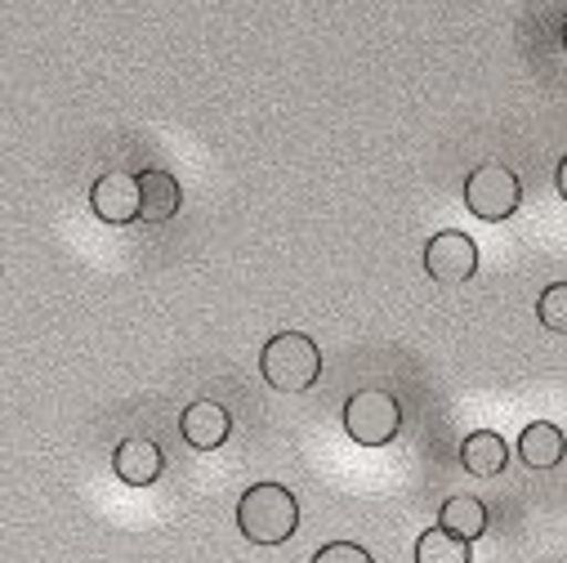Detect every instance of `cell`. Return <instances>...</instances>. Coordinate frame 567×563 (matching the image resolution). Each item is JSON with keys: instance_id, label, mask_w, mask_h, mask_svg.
I'll return each instance as SVG.
<instances>
[{"instance_id": "obj_15", "label": "cell", "mask_w": 567, "mask_h": 563, "mask_svg": "<svg viewBox=\"0 0 567 563\" xmlns=\"http://www.w3.org/2000/svg\"><path fill=\"white\" fill-rule=\"evenodd\" d=\"M309 563H375L371 550H362L358 541H327Z\"/></svg>"}, {"instance_id": "obj_7", "label": "cell", "mask_w": 567, "mask_h": 563, "mask_svg": "<svg viewBox=\"0 0 567 563\" xmlns=\"http://www.w3.org/2000/svg\"><path fill=\"white\" fill-rule=\"evenodd\" d=\"M179 434H184L188 448H197V452H215V448H224L228 434H233V416H228L219 402L197 398V402H188L184 416H179Z\"/></svg>"}, {"instance_id": "obj_17", "label": "cell", "mask_w": 567, "mask_h": 563, "mask_svg": "<svg viewBox=\"0 0 567 563\" xmlns=\"http://www.w3.org/2000/svg\"><path fill=\"white\" fill-rule=\"evenodd\" d=\"M563 45H567V14H563Z\"/></svg>"}, {"instance_id": "obj_5", "label": "cell", "mask_w": 567, "mask_h": 563, "mask_svg": "<svg viewBox=\"0 0 567 563\" xmlns=\"http://www.w3.org/2000/svg\"><path fill=\"white\" fill-rule=\"evenodd\" d=\"M424 273H430L434 282H443V287H461V282H470L478 273V246H474V237L461 233V228L434 233L430 242H424Z\"/></svg>"}, {"instance_id": "obj_1", "label": "cell", "mask_w": 567, "mask_h": 563, "mask_svg": "<svg viewBox=\"0 0 567 563\" xmlns=\"http://www.w3.org/2000/svg\"><path fill=\"white\" fill-rule=\"evenodd\" d=\"M237 528L250 545H281L300 528V501L281 483H255L237 501Z\"/></svg>"}, {"instance_id": "obj_9", "label": "cell", "mask_w": 567, "mask_h": 563, "mask_svg": "<svg viewBox=\"0 0 567 563\" xmlns=\"http://www.w3.org/2000/svg\"><path fill=\"white\" fill-rule=\"evenodd\" d=\"M138 197H144V206H138V219L144 224H166L179 215V180L171 171H138Z\"/></svg>"}, {"instance_id": "obj_13", "label": "cell", "mask_w": 567, "mask_h": 563, "mask_svg": "<svg viewBox=\"0 0 567 563\" xmlns=\"http://www.w3.org/2000/svg\"><path fill=\"white\" fill-rule=\"evenodd\" d=\"M415 563H474V550L465 536L447 532V528H424L415 541Z\"/></svg>"}, {"instance_id": "obj_10", "label": "cell", "mask_w": 567, "mask_h": 563, "mask_svg": "<svg viewBox=\"0 0 567 563\" xmlns=\"http://www.w3.org/2000/svg\"><path fill=\"white\" fill-rule=\"evenodd\" d=\"M518 457L527 470H554L567 457V439L554 420H532V426L518 434Z\"/></svg>"}, {"instance_id": "obj_8", "label": "cell", "mask_w": 567, "mask_h": 563, "mask_svg": "<svg viewBox=\"0 0 567 563\" xmlns=\"http://www.w3.org/2000/svg\"><path fill=\"white\" fill-rule=\"evenodd\" d=\"M112 470H116V479L130 483V488H148V483L162 479L166 457H162V448H157L153 439H121L116 452H112Z\"/></svg>"}, {"instance_id": "obj_3", "label": "cell", "mask_w": 567, "mask_h": 563, "mask_svg": "<svg viewBox=\"0 0 567 563\" xmlns=\"http://www.w3.org/2000/svg\"><path fill=\"white\" fill-rule=\"evenodd\" d=\"M344 430L358 448H384L402 430V407L389 389H358L344 402Z\"/></svg>"}, {"instance_id": "obj_14", "label": "cell", "mask_w": 567, "mask_h": 563, "mask_svg": "<svg viewBox=\"0 0 567 563\" xmlns=\"http://www.w3.org/2000/svg\"><path fill=\"white\" fill-rule=\"evenodd\" d=\"M536 318L549 331H567V282H549L536 300Z\"/></svg>"}, {"instance_id": "obj_4", "label": "cell", "mask_w": 567, "mask_h": 563, "mask_svg": "<svg viewBox=\"0 0 567 563\" xmlns=\"http://www.w3.org/2000/svg\"><path fill=\"white\" fill-rule=\"evenodd\" d=\"M465 206L483 224H501V219H509L523 206V184H518V175L509 166L487 162V166L470 171V180H465Z\"/></svg>"}, {"instance_id": "obj_6", "label": "cell", "mask_w": 567, "mask_h": 563, "mask_svg": "<svg viewBox=\"0 0 567 563\" xmlns=\"http://www.w3.org/2000/svg\"><path fill=\"white\" fill-rule=\"evenodd\" d=\"M138 206H144V197H138V175L107 171L90 188V211L103 224H130V219H138Z\"/></svg>"}, {"instance_id": "obj_11", "label": "cell", "mask_w": 567, "mask_h": 563, "mask_svg": "<svg viewBox=\"0 0 567 563\" xmlns=\"http://www.w3.org/2000/svg\"><path fill=\"white\" fill-rule=\"evenodd\" d=\"M509 461V448L496 430H474L465 443H461V465L474 474V479H496Z\"/></svg>"}, {"instance_id": "obj_12", "label": "cell", "mask_w": 567, "mask_h": 563, "mask_svg": "<svg viewBox=\"0 0 567 563\" xmlns=\"http://www.w3.org/2000/svg\"><path fill=\"white\" fill-rule=\"evenodd\" d=\"M487 523L492 519H487V505L478 497H447L443 510H439V528H447V532H456L465 541H478L487 532Z\"/></svg>"}, {"instance_id": "obj_16", "label": "cell", "mask_w": 567, "mask_h": 563, "mask_svg": "<svg viewBox=\"0 0 567 563\" xmlns=\"http://www.w3.org/2000/svg\"><path fill=\"white\" fill-rule=\"evenodd\" d=\"M554 188H558V197L567 202V153H563V162H558V171H554Z\"/></svg>"}, {"instance_id": "obj_2", "label": "cell", "mask_w": 567, "mask_h": 563, "mask_svg": "<svg viewBox=\"0 0 567 563\" xmlns=\"http://www.w3.org/2000/svg\"><path fill=\"white\" fill-rule=\"evenodd\" d=\"M259 376L277 393H305L322 376V349L305 331H277L259 354Z\"/></svg>"}]
</instances>
